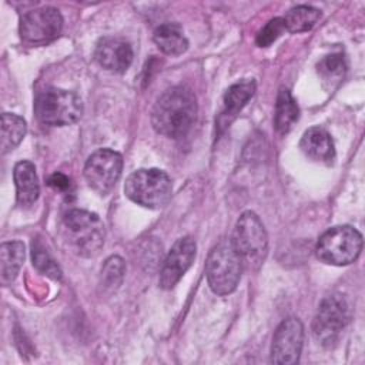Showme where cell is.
I'll use <instances>...</instances> for the list:
<instances>
[{"label": "cell", "mask_w": 365, "mask_h": 365, "mask_svg": "<svg viewBox=\"0 0 365 365\" xmlns=\"http://www.w3.org/2000/svg\"><path fill=\"white\" fill-rule=\"evenodd\" d=\"M197 245L191 237H182L174 242L171 247L161 272H160V287L163 289H171L187 272L195 258Z\"/></svg>", "instance_id": "obj_12"}, {"label": "cell", "mask_w": 365, "mask_h": 365, "mask_svg": "<svg viewBox=\"0 0 365 365\" xmlns=\"http://www.w3.org/2000/svg\"><path fill=\"white\" fill-rule=\"evenodd\" d=\"M16 184L17 202L21 207L33 205L40 194L38 178L36 174V167L30 161H20L14 165L13 171Z\"/></svg>", "instance_id": "obj_15"}, {"label": "cell", "mask_w": 365, "mask_h": 365, "mask_svg": "<svg viewBox=\"0 0 365 365\" xmlns=\"http://www.w3.org/2000/svg\"><path fill=\"white\" fill-rule=\"evenodd\" d=\"M304 327L298 318L289 317L284 319L274 336L271 345V362L272 364H297L302 351Z\"/></svg>", "instance_id": "obj_11"}, {"label": "cell", "mask_w": 365, "mask_h": 365, "mask_svg": "<svg viewBox=\"0 0 365 365\" xmlns=\"http://www.w3.org/2000/svg\"><path fill=\"white\" fill-rule=\"evenodd\" d=\"M124 192L138 205L160 210L171 200L173 184L167 173L163 170L141 168L127 177Z\"/></svg>", "instance_id": "obj_4"}, {"label": "cell", "mask_w": 365, "mask_h": 365, "mask_svg": "<svg viewBox=\"0 0 365 365\" xmlns=\"http://www.w3.org/2000/svg\"><path fill=\"white\" fill-rule=\"evenodd\" d=\"M285 31V24H284V19L282 17H275L271 19L257 34L255 43L259 47H268L269 44H272L282 33Z\"/></svg>", "instance_id": "obj_25"}, {"label": "cell", "mask_w": 365, "mask_h": 365, "mask_svg": "<svg viewBox=\"0 0 365 365\" xmlns=\"http://www.w3.org/2000/svg\"><path fill=\"white\" fill-rule=\"evenodd\" d=\"M157 47L168 56H180L187 51L188 40L177 23H164L158 26L153 36Z\"/></svg>", "instance_id": "obj_17"}, {"label": "cell", "mask_w": 365, "mask_h": 365, "mask_svg": "<svg viewBox=\"0 0 365 365\" xmlns=\"http://www.w3.org/2000/svg\"><path fill=\"white\" fill-rule=\"evenodd\" d=\"M34 114L46 125H70L80 120L83 101L74 91L46 87L34 98Z\"/></svg>", "instance_id": "obj_5"}, {"label": "cell", "mask_w": 365, "mask_h": 365, "mask_svg": "<svg viewBox=\"0 0 365 365\" xmlns=\"http://www.w3.org/2000/svg\"><path fill=\"white\" fill-rule=\"evenodd\" d=\"M255 81L252 78H245L234 83L228 87L224 94V108L220 117V125H228L230 121L242 110V107L251 100L255 93Z\"/></svg>", "instance_id": "obj_16"}, {"label": "cell", "mask_w": 365, "mask_h": 365, "mask_svg": "<svg viewBox=\"0 0 365 365\" xmlns=\"http://www.w3.org/2000/svg\"><path fill=\"white\" fill-rule=\"evenodd\" d=\"M349 321V308L342 295L332 294L322 299L312 321V332L317 341L332 348L339 341Z\"/></svg>", "instance_id": "obj_8"}, {"label": "cell", "mask_w": 365, "mask_h": 365, "mask_svg": "<svg viewBox=\"0 0 365 365\" xmlns=\"http://www.w3.org/2000/svg\"><path fill=\"white\" fill-rule=\"evenodd\" d=\"M48 185L51 188H54L56 191H61V192H66L67 190H70V178L61 173H54L50 175L48 178Z\"/></svg>", "instance_id": "obj_26"}, {"label": "cell", "mask_w": 365, "mask_h": 365, "mask_svg": "<svg viewBox=\"0 0 365 365\" xmlns=\"http://www.w3.org/2000/svg\"><path fill=\"white\" fill-rule=\"evenodd\" d=\"M27 130V124L23 117L11 114V113H3L1 115V134H0V147L1 153L6 154L14 147L20 144Z\"/></svg>", "instance_id": "obj_20"}, {"label": "cell", "mask_w": 365, "mask_h": 365, "mask_svg": "<svg viewBox=\"0 0 365 365\" xmlns=\"http://www.w3.org/2000/svg\"><path fill=\"white\" fill-rule=\"evenodd\" d=\"M321 17V11L312 6H297L292 7L284 17L285 30L291 33H304L311 30L318 19Z\"/></svg>", "instance_id": "obj_22"}, {"label": "cell", "mask_w": 365, "mask_h": 365, "mask_svg": "<svg viewBox=\"0 0 365 365\" xmlns=\"http://www.w3.org/2000/svg\"><path fill=\"white\" fill-rule=\"evenodd\" d=\"M31 257H33V264L36 265V268L44 274H47L48 277L54 278V279H60L61 272L57 267V264L51 259V257L48 255V252L41 247V244L38 242H33V250H31Z\"/></svg>", "instance_id": "obj_24"}, {"label": "cell", "mask_w": 365, "mask_h": 365, "mask_svg": "<svg viewBox=\"0 0 365 365\" xmlns=\"http://www.w3.org/2000/svg\"><path fill=\"white\" fill-rule=\"evenodd\" d=\"M362 250V235L351 225H336L327 230L318 240L317 257L331 265H348L354 262Z\"/></svg>", "instance_id": "obj_7"}, {"label": "cell", "mask_w": 365, "mask_h": 365, "mask_svg": "<svg viewBox=\"0 0 365 365\" xmlns=\"http://www.w3.org/2000/svg\"><path fill=\"white\" fill-rule=\"evenodd\" d=\"M94 57L103 68L124 73L133 63V48L128 41L120 37L106 36L97 41Z\"/></svg>", "instance_id": "obj_13"}, {"label": "cell", "mask_w": 365, "mask_h": 365, "mask_svg": "<svg viewBox=\"0 0 365 365\" xmlns=\"http://www.w3.org/2000/svg\"><path fill=\"white\" fill-rule=\"evenodd\" d=\"M63 230L68 244L81 257H96L103 248L106 230L94 212L78 208L68 210L63 217Z\"/></svg>", "instance_id": "obj_3"}, {"label": "cell", "mask_w": 365, "mask_h": 365, "mask_svg": "<svg viewBox=\"0 0 365 365\" xmlns=\"http://www.w3.org/2000/svg\"><path fill=\"white\" fill-rule=\"evenodd\" d=\"M299 108L288 88H281L275 103V128L281 134H287L298 121Z\"/></svg>", "instance_id": "obj_19"}, {"label": "cell", "mask_w": 365, "mask_h": 365, "mask_svg": "<svg viewBox=\"0 0 365 365\" xmlns=\"http://www.w3.org/2000/svg\"><path fill=\"white\" fill-rule=\"evenodd\" d=\"M124 272H125V264L123 258H120L118 255L110 257L101 269L103 285L107 288H117L123 281Z\"/></svg>", "instance_id": "obj_23"}, {"label": "cell", "mask_w": 365, "mask_h": 365, "mask_svg": "<svg viewBox=\"0 0 365 365\" xmlns=\"http://www.w3.org/2000/svg\"><path fill=\"white\" fill-rule=\"evenodd\" d=\"M24 244L21 241H9L3 242L0 247V274L1 282L9 284L11 282L24 261Z\"/></svg>", "instance_id": "obj_18"}, {"label": "cell", "mask_w": 365, "mask_h": 365, "mask_svg": "<svg viewBox=\"0 0 365 365\" xmlns=\"http://www.w3.org/2000/svg\"><path fill=\"white\" fill-rule=\"evenodd\" d=\"M242 264L230 240L220 241L205 262V275L211 291L217 295L231 294L241 278Z\"/></svg>", "instance_id": "obj_6"}, {"label": "cell", "mask_w": 365, "mask_h": 365, "mask_svg": "<svg viewBox=\"0 0 365 365\" xmlns=\"http://www.w3.org/2000/svg\"><path fill=\"white\" fill-rule=\"evenodd\" d=\"M123 170V157L110 148L94 151L86 161L84 178L98 195H107L118 181Z\"/></svg>", "instance_id": "obj_9"}, {"label": "cell", "mask_w": 365, "mask_h": 365, "mask_svg": "<svg viewBox=\"0 0 365 365\" xmlns=\"http://www.w3.org/2000/svg\"><path fill=\"white\" fill-rule=\"evenodd\" d=\"M63 29L60 11L51 6L26 11L20 19V36L29 44H43L54 40Z\"/></svg>", "instance_id": "obj_10"}, {"label": "cell", "mask_w": 365, "mask_h": 365, "mask_svg": "<svg viewBox=\"0 0 365 365\" xmlns=\"http://www.w3.org/2000/svg\"><path fill=\"white\" fill-rule=\"evenodd\" d=\"M299 148L309 160L315 163L329 165L335 160L332 138L328 131L321 127L308 128L299 141Z\"/></svg>", "instance_id": "obj_14"}, {"label": "cell", "mask_w": 365, "mask_h": 365, "mask_svg": "<svg viewBox=\"0 0 365 365\" xmlns=\"http://www.w3.org/2000/svg\"><path fill=\"white\" fill-rule=\"evenodd\" d=\"M317 71L322 80L324 87L328 90H334L336 86H339V83L345 77V73H346L345 57L341 53L325 56L317 64Z\"/></svg>", "instance_id": "obj_21"}, {"label": "cell", "mask_w": 365, "mask_h": 365, "mask_svg": "<svg viewBox=\"0 0 365 365\" xmlns=\"http://www.w3.org/2000/svg\"><path fill=\"white\" fill-rule=\"evenodd\" d=\"M230 241L241 259L242 268L257 271L264 264L268 252V235L255 212L245 211L240 215Z\"/></svg>", "instance_id": "obj_2"}, {"label": "cell", "mask_w": 365, "mask_h": 365, "mask_svg": "<svg viewBox=\"0 0 365 365\" xmlns=\"http://www.w3.org/2000/svg\"><path fill=\"white\" fill-rule=\"evenodd\" d=\"M197 117V98L184 86L167 88L154 103L151 124L154 130L170 138L184 137Z\"/></svg>", "instance_id": "obj_1"}]
</instances>
